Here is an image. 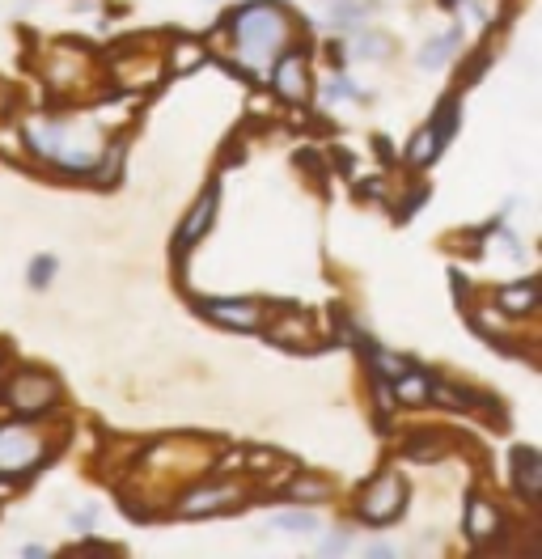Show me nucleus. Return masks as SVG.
<instances>
[{"instance_id":"f257e3e1","label":"nucleus","mask_w":542,"mask_h":559,"mask_svg":"<svg viewBox=\"0 0 542 559\" xmlns=\"http://www.w3.org/2000/svg\"><path fill=\"white\" fill-rule=\"evenodd\" d=\"M233 39H238V56L250 68H271V60L293 39V26L276 5H250L233 17Z\"/></svg>"},{"instance_id":"f03ea898","label":"nucleus","mask_w":542,"mask_h":559,"mask_svg":"<svg viewBox=\"0 0 542 559\" xmlns=\"http://www.w3.org/2000/svg\"><path fill=\"white\" fill-rule=\"evenodd\" d=\"M30 144H34V153H43L47 161H56V166L64 170H94V161L102 157L98 149V132H94V123H30L26 128Z\"/></svg>"},{"instance_id":"7ed1b4c3","label":"nucleus","mask_w":542,"mask_h":559,"mask_svg":"<svg viewBox=\"0 0 542 559\" xmlns=\"http://www.w3.org/2000/svg\"><path fill=\"white\" fill-rule=\"evenodd\" d=\"M403 500H407V488H403V479L386 471V475H377L365 496H360V517L365 521H394L403 513Z\"/></svg>"},{"instance_id":"20e7f679","label":"nucleus","mask_w":542,"mask_h":559,"mask_svg":"<svg viewBox=\"0 0 542 559\" xmlns=\"http://www.w3.org/2000/svg\"><path fill=\"white\" fill-rule=\"evenodd\" d=\"M43 458V441L30 428H0V475H26Z\"/></svg>"},{"instance_id":"39448f33","label":"nucleus","mask_w":542,"mask_h":559,"mask_svg":"<svg viewBox=\"0 0 542 559\" xmlns=\"http://www.w3.org/2000/svg\"><path fill=\"white\" fill-rule=\"evenodd\" d=\"M56 382L43 373H17L13 382L5 386V403L13 411H22V416H34V411H47L51 403H56Z\"/></svg>"},{"instance_id":"423d86ee","label":"nucleus","mask_w":542,"mask_h":559,"mask_svg":"<svg viewBox=\"0 0 542 559\" xmlns=\"http://www.w3.org/2000/svg\"><path fill=\"white\" fill-rule=\"evenodd\" d=\"M242 500V492L233 483H204V488H191L183 500H178V513L187 517H200V513H221V509H233Z\"/></svg>"},{"instance_id":"0eeeda50","label":"nucleus","mask_w":542,"mask_h":559,"mask_svg":"<svg viewBox=\"0 0 542 559\" xmlns=\"http://www.w3.org/2000/svg\"><path fill=\"white\" fill-rule=\"evenodd\" d=\"M276 89H280V98H288V102H305V94H310V72H305L301 51L284 47L276 56Z\"/></svg>"},{"instance_id":"6e6552de","label":"nucleus","mask_w":542,"mask_h":559,"mask_svg":"<svg viewBox=\"0 0 542 559\" xmlns=\"http://www.w3.org/2000/svg\"><path fill=\"white\" fill-rule=\"evenodd\" d=\"M513 479H517V492L521 496H538L542 492V458L534 454V449H517Z\"/></svg>"},{"instance_id":"1a4fd4ad","label":"nucleus","mask_w":542,"mask_h":559,"mask_svg":"<svg viewBox=\"0 0 542 559\" xmlns=\"http://www.w3.org/2000/svg\"><path fill=\"white\" fill-rule=\"evenodd\" d=\"M208 314L212 318H221L225 322V327H242V331H250V327H259V322H263V314H259V305H250V301H238V305H208Z\"/></svg>"},{"instance_id":"9d476101","label":"nucleus","mask_w":542,"mask_h":559,"mask_svg":"<svg viewBox=\"0 0 542 559\" xmlns=\"http://www.w3.org/2000/svg\"><path fill=\"white\" fill-rule=\"evenodd\" d=\"M466 530H471L475 543H487V538L500 530V513L487 500H471V509H466Z\"/></svg>"},{"instance_id":"9b49d317","label":"nucleus","mask_w":542,"mask_h":559,"mask_svg":"<svg viewBox=\"0 0 542 559\" xmlns=\"http://www.w3.org/2000/svg\"><path fill=\"white\" fill-rule=\"evenodd\" d=\"M212 212H216V191H208L200 204L191 208V216H187V225H183V233H178V246H191L200 233L212 225Z\"/></svg>"},{"instance_id":"f8f14e48","label":"nucleus","mask_w":542,"mask_h":559,"mask_svg":"<svg viewBox=\"0 0 542 559\" xmlns=\"http://www.w3.org/2000/svg\"><path fill=\"white\" fill-rule=\"evenodd\" d=\"M534 301H538V284H534V280L513 284V288H504V293H500V305H504L509 314H530Z\"/></svg>"},{"instance_id":"ddd939ff","label":"nucleus","mask_w":542,"mask_h":559,"mask_svg":"<svg viewBox=\"0 0 542 559\" xmlns=\"http://www.w3.org/2000/svg\"><path fill=\"white\" fill-rule=\"evenodd\" d=\"M394 390H399V403H424V399H428V390H432V382H428L424 373L403 369L399 377H394Z\"/></svg>"},{"instance_id":"4468645a","label":"nucleus","mask_w":542,"mask_h":559,"mask_svg":"<svg viewBox=\"0 0 542 559\" xmlns=\"http://www.w3.org/2000/svg\"><path fill=\"white\" fill-rule=\"evenodd\" d=\"M271 526H280L288 534H314L318 530V517L310 509H284V513H271Z\"/></svg>"},{"instance_id":"2eb2a0df","label":"nucleus","mask_w":542,"mask_h":559,"mask_svg":"<svg viewBox=\"0 0 542 559\" xmlns=\"http://www.w3.org/2000/svg\"><path fill=\"white\" fill-rule=\"evenodd\" d=\"M458 43H462L458 30H449V34H441V39H432V43L424 47V56H420V68H441L449 56H454Z\"/></svg>"},{"instance_id":"dca6fc26","label":"nucleus","mask_w":542,"mask_h":559,"mask_svg":"<svg viewBox=\"0 0 542 559\" xmlns=\"http://www.w3.org/2000/svg\"><path fill=\"white\" fill-rule=\"evenodd\" d=\"M288 496H293V500H327L331 488L322 479H293V483H288Z\"/></svg>"},{"instance_id":"f3484780","label":"nucleus","mask_w":542,"mask_h":559,"mask_svg":"<svg viewBox=\"0 0 542 559\" xmlns=\"http://www.w3.org/2000/svg\"><path fill=\"white\" fill-rule=\"evenodd\" d=\"M454 123H458V102L449 98L445 106H437V123H432V136H437V144L449 140V132H454Z\"/></svg>"},{"instance_id":"a211bd4d","label":"nucleus","mask_w":542,"mask_h":559,"mask_svg":"<svg viewBox=\"0 0 542 559\" xmlns=\"http://www.w3.org/2000/svg\"><path fill=\"white\" fill-rule=\"evenodd\" d=\"M407 153H411V166H428L432 153H437V136H432V128H424L420 136H415Z\"/></svg>"},{"instance_id":"6ab92c4d","label":"nucleus","mask_w":542,"mask_h":559,"mask_svg":"<svg viewBox=\"0 0 542 559\" xmlns=\"http://www.w3.org/2000/svg\"><path fill=\"white\" fill-rule=\"evenodd\" d=\"M331 13H335L339 30H356L360 26V0H331Z\"/></svg>"},{"instance_id":"aec40b11","label":"nucleus","mask_w":542,"mask_h":559,"mask_svg":"<svg viewBox=\"0 0 542 559\" xmlns=\"http://www.w3.org/2000/svg\"><path fill=\"white\" fill-rule=\"evenodd\" d=\"M195 64H204V47L200 43H178L174 47V72H187Z\"/></svg>"},{"instance_id":"412c9836","label":"nucleus","mask_w":542,"mask_h":559,"mask_svg":"<svg viewBox=\"0 0 542 559\" xmlns=\"http://www.w3.org/2000/svg\"><path fill=\"white\" fill-rule=\"evenodd\" d=\"M51 276H56V259H51V255H43L39 263H30V284L34 288H47Z\"/></svg>"},{"instance_id":"4be33fe9","label":"nucleus","mask_w":542,"mask_h":559,"mask_svg":"<svg viewBox=\"0 0 542 559\" xmlns=\"http://www.w3.org/2000/svg\"><path fill=\"white\" fill-rule=\"evenodd\" d=\"M386 47H390V39H382V34H365V39H360V56L382 60V56H386Z\"/></svg>"},{"instance_id":"5701e85b","label":"nucleus","mask_w":542,"mask_h":559,"mask_svg":"<svg viewBox=\"0 0 542 559\" xmlns=\"http://www.w3.org/2000/svg\"><path fill=\"white\" fill-rule=\"evenodd\" d=\"M373 360H377V369H382L386 377H399V373L407 369V360H399V356H390V352H377Z\"/></svg>"},{"instance_id":"b1692460","label":"nucleus","mask_w":542,"mask_h":559,"mask_svg":"<svg viewBox=\"0 0 542 559\" xmlns=\"http://www.w3.org/2000/svg\"><path fill=\"white\" fill-rule=\"evenodd\" d=\"M327 98L335 102V98H360V94L352 89V81H348V77H335V81L327 85Z\"/></svg>"},{"instance_id":"393cba45","label":"nucleus","mask_w":542,"mask_h":559,"mask_svg":"<svg viewBox=\"0 0 542 559\" xmlns=\"http://www.w3.org/2000/svg\"><path fill=\"white\" fill-rule=\"evenodd\" d=\"M348 547H352V538H348V534H331V538H327V551H331V555L348 551Z\"/></svg>"},{"instance_id":"a878e982","label":"nucleus","mask_w":542,"mask_h":559,"mask_svg":"<svg viewBox=\"0 0 542 559\" xmlns=\"http://www.w3.org/2000/svg\"><path fill=\"white\" fill-rule=\"evenodd\" d=\"M445 5H454V0H445Z\"/></svg>"}]
</instances>
